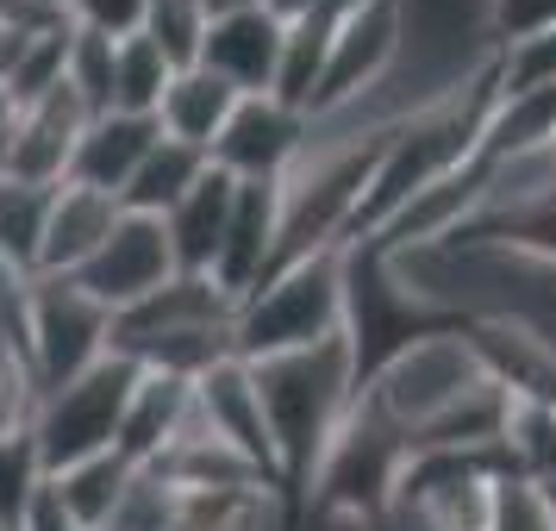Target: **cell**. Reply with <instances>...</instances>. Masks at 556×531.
<instances>
[{"label":"cell","mask_w":556,"mask_h":531,"mask_svg":"<svg viewBox=\"0 0 556 531\" xmlns=\"http://www.w3.org/2000/svg\"><path fill=\"white\" fill-rule=\"evenodd\" d=\"M56 188H31V181H0V263L38 276V244H45V219H51Z\"/></svg>","instance_id":"cell-18"},{"label":"cell","mask_w":556,"mask_h":531,"mask_svg":"<svg viewBox=\"0 0 556 531\" xmlns=\"http://www.w3.org/2000/svg\"><path fill=\"white\" fill-rule=\"evenodd\" d=\"M238 101H244V94H231L226 81L206 76L201 63H194V69H176L169 88H163V101H156V131L176 138V144H188V151L213 156V144H219V131H226Z\"/></svg>","instance_id":"cell-15"},{"label":"cell","mask_w":556,"mask_h":531,"mask_svg":"<svg viewBox=\"0 0 556 531\" xmlns=\"http://www.w3.org/2000/svg\"><path fill=\"white\" fill-rule=\"evenodd\" d=\"M13 531H81V526H76V513L56 501L51 476H45V488L26 501V513H20V526H13Z\"/></svg>","instance_id":"cell-25"},{"label":"cell","mask_w":556,"mask_h":531,"mask_svg":"<svg viewBox=\"0 0 556 531\" xmlns=\"http://www.w3.org/2000/svg\"><path fill=\"white\" fill-rule=\"evenodd\" d=\"M269 269H276V181H238L226 244H219V263H213V288L238 306L251 288L269 281Z\"/></svg>","instance_id":"cell-10"},{"label":"cell","mask_w":556,"mask_h":531,"mask_svg":"<svg viewBox=\"0 0 556 531\" xmlns=\"http://www.w3.org/2000/svg\"><path fill=\"white\" fill-rule=\"evenodd\" d=\"M344 306H351V256L344 251L281 263L263 288H251L231 306V356L269 363V356L331 344L344 331Z\"/></svg>","instance_id":"cell-1"},{"label":"cell","mask_w":556,"mask_h":531,"mask_svg":"<svg viewBox=\"0 0 556 531\" xmlns=\"http://www.w3.org/2000/svg\"><path fill=\"white\" fill-rule=\"evenodd\" d=\"M88 126V106L56 81L51 94H38L31 106H20L13 138H7V181H31V188H63L76 138Z\"/></svg>","instance_id":"cell-8"},{"label":"cell","mask_w":556,"mask_h":531,"mask_svg":"<svg viewBox=\"0 0 556 531\" xmlns=\"http://www.w3.org/2000/svg\"><path fill=\"white\" fill-rule=\"evenodd\" d=\"M188 413H194V381L138 369V381H131V394H126V413H119V438H113V451L144 476L156 456L181 438Z\"/></svg>","instance_id":"cell-12"},{"label":"cell","mask_w":556,"mask_h":531,"mask_svg":"<svg viewBox=\"0 0 556 531\" xmlns=\"http://www.w3.org/2000/svg\"><path fill=\"white\" fill-rule=\"evenodd\" d=\"M206 26H213V13H206L201 0H151V13H144L138 31L163 51L169 69H194L201 45H206Z\"/></svg>","instance_id":"cell-20"},{"label":"cell","mask_w":556,"mask_h":531,"mask_svg":"<svg viewBox=\"0 0 556 531\" xmlns=\"http://www.w3.org/2000/svg\"><path fill=\"white\" fill-rule=\"evenodd\" d=\"M45 488V463H38V444L31 438H0V526L13 531L26 501Z\"/></svg>","instance_id":"cell-21"},{"label":"cell","mask_w":556,"mask_h":531,"mask_svg":"<svg viewBox=\"0 0 556 531\" xmlns=\"http://www.w3.org/2000/svg\"><path fill=\"white\" fill-rule=\"evenodd\" d=\"M63 7H70V0H63Z\"/></svg>","instance_id":"cell-28"},{"label":"cell","mask_w":556,"mask_h":531,"mask_svg":"<svg viewBox=\"0 0 556 531\" xmlns=\"http://www.w3.org/2000/svg\"><path fill=\"white\" fill-rule=\"evenodd\" d=\"M113 226H119V201L63 181L51 194V219H45V244H38V276H76L81 263L101 251V238Z\"/></svg>","instance_id":"cell-14"},{"label":"cell","mask_w":556,"mask_h":531,"mask_svg":"<svg viewBox=\"0 0 556 531\" xmlns=\"http://www.w3.org/2000/svg\"><path fill=\"white\" fill-rule=\"evenodd\" d=\"M201 7L219 20V13H238V7H263V0H201Z\"/></svg>","instance_id":"cell-27"},{"label":"cell","mask_w":556,"mask_h":531,"mask_svg":"<svg viewBox=\"0 0 556 531\" xmlns=\"http://www.w3.org/2000/svg\"><path fill=\"white\" fill-rule=\"evenodd\" d=\"M213 163H206L201 151H188V144H176V138H156L151 156L138 163V176H131V188L119 194V213H138V219H163L169 206L194 188V181L206 176Z\"/></svg>","instance_id":"cell-17"},{"label":"cell","mask_w":556,"mask_h":531,"mask_svg":"<svg viewBox=\"0 0 556 531\" xmlns=\"http://www.w3.org/2000/svg\"><path fill=\"white\" fill-rule=\"evenodd\" d=\"M156 138H163V131H156V119H144V113H101V119L81 126L76 156H70V176L63 181L119 201V194L131 188V176H138V163L151 156Z\"/></svg>","instance_id":"cell-11"},{"label":"cell","mask_w":556,"mask_h":531,"mask_svg":"<svg viewBox=\"0 0 556 531\" xmlns=\"http://www.w3.org/2000/svg\"><path fill=\"white\" fill-rule=\"evenodd\" d=\"M201 69H206V76H219L231 94H276L281 20L269 13V7H238V13H219V20L206 26Z\"/></svg>","instance_id":"cell-9"},{"label":"cell","mask_w":556,"mask_h":531,"mask_svg":"<svg viewBox=\"0 0 556 531\" xmlns=\"http://www.w3.org/2000/svg\"><path fill=\"white\" fill-rule=\"evenodd\" d=\"M194 419H201L219 444H231L263 481H276V494H281L276 438H269V419H263V394H256L251 363H238V356L213 363V369L194 381Z\"/></svg>","instance_id":"cell-7"},{"label":"cell","mask_w":556,"mask_h":531,"mask_svg":"<svg viewBox=\"0 0 556 531\" xmlns=\"http://www.w3.org/2000/svg\"><path fill=\"white\" fill-rule=\"evenodd\" d=\"M481 20H488V45L506 51V45H526V38L556 31V0H488Z\"/></svg>","instance_id":"cell-22"},{"label":"cell","mask_w":556,"mask_h":531,"mask_svg":"<svg viewBox=\"0 0 556 531\" xmlns=\"http://www.w3.org/2000/svg\"><path fill=\"white\" fill-rule=\"evenodd\" d=\"M131 381H138V363H126V356H101L88 376L63 381V388H51V394H38L31 444H38L45 476H63V469H76V463H88V456L113 451Z\"/></svg>","instance_id":"cell-2"},{"label":"cell","mask_w":556,"mask_h":531,"mask_svg":"<svg viewBox=\"0 0 556 531\" xmlns=\"http://www.w3.org/2000/svg\"><path fill=\"white\" fill-rule=\"evenodd\" d=\"M38 419V376L26 369V356L0 351V438H31Z\"/></svg>","instance_id":"cell-23"},{"label":"cell","mask_w":556,"mask_h":531,"mask_svg":"<svg viewBox=\"0 0 556 531\" xmlns=\"http://www.w3.org/2000/svg\"><path fill=\"white\" fill-rule=\"evenodd\" d=\"M169 276H176L169 238H163L156 219H138V213H119V226L101 238V251L76 269V281L106 306V313H119V306L156 294Z\"/></svg>","instance_id":"cell-6"},{"label":"cell","mask_w":556,"mask_h":531,"mask_svg":"<svg viewBox=\"0 0 556 531\" xmlns=\"http://www.w3.org/2000/svg\"><path fill=\"white\" fill-rule=\"evenodd\" d=\"M263 7H269L276 20H301V13H313V7H319V0H263Z\"/></svg>","instance_id":"cell-26"},{"label":"cell","mask_w":556,"mask_h":531,"mask_svg":"<svg viewBox=\"0 0 556 531\" xmlns=\"http://www.w3.org/2000/svg\"><path fill=\"white\" fill-rule=\"evenodd\" d=\"M394 63H401V0H351L338 31H331L306 119H338V113L363 106L394 76Z\"/></svg>","instance_id":"cell-4"},{"label":"cell","mask_w":556,"mask_h":531,"mask_svg":"<svg viewBox=\"0 0 556 531\" xmlns=\"http://www.w3.org/2000/svg\"><path fill=\"white\" fill-rule=\"evenodd\" d=\"M101 356H113V313L76 276H31L26 363L38 376V394L88 376Z\"/></svg>","instance_id":"cell-3"},{"label":"cell","mask_w":556,"mask_h":531,"mask_svg":"<svg viewBox=\"0 0 556 531\" xmlns=\"http://www.w3.org/2000/svg\"><path fill=\"white\" fill-rule=\"evenodd\" d=\"M169 63L156 51L144 31H131L113 45V113H144L156 119V101H163V88H169Z\"/></svg>","instance_id":"cell-19"},{"label":"cell","mask_w":556,"mask_h":531,"mask_svg":"<svg viewBox=\"0 0 556 531\" xmlns=\"http://www.w3.org/2000/svg\"><path fill=\"white\" fill-rule=\"evenodd\" d=\"M306 138H313V119L294 113V106H281L276 94H244V101L231 106L226 131H219V144H213V169L231 181H281L294 163H301Z\"/></svg>","instance_id":"cell-5"},{"label":"cell","mask_w":556,"mask_h":531,"mask_svg":"<svg viewBox=\"0 0 556 531\" xmlns=\"http://www.w3.org/2000/svg\"><path fill=\"white\" fill-rule=\"evenodd\" d=\"M0 531H7V526H0Z\"/></svg>","instance_id":"cell-29"},{"label":"cell","mask_w":556,"mask_h":531,"mask_svg":"<svg viewBox=\"0 0 556 531\" xmlns=\"http://www.w3.org/2000/svg\"><path fill=\"white\" fill-rule=\"evenodd\" d=\"M144 13H151V0H70V20L101 38H131L144 26Z\"/></svg>","instance_id":"cell-24"},{"label":"cell","mask_w":556,"mask_h":531,"mask_svg":"<svg viewBox=\"0 0 556 531\" xmlns=\"http://www.w3.org/2000/svg\"><path fill=\"white\" fill-rule=\"evenodd\" d=\"M231 194H238V181L219 176V169H206V176L156 219L163 238H169V256H176V276H206L213 281V263H219L226 219H231Z\"/></svg>","instance_id":"cell-13"},{"label":"cell","mask_w":556,"mask_h":531,"mask_svg":"<svg viewBox=\"0 0 556 531\" xmlns=\"http://www.w3.org/2000/svg\"><path fill=\"white\" fill-rule=\"evenodd\" d=\"M51 488H56V501L76 513L81 531H113L119 513H126V501L138 494V469L119 451H106V456H88L76 469L51 476Z\"/></svg>","instance_id":"cell-16"}]
</instances>
